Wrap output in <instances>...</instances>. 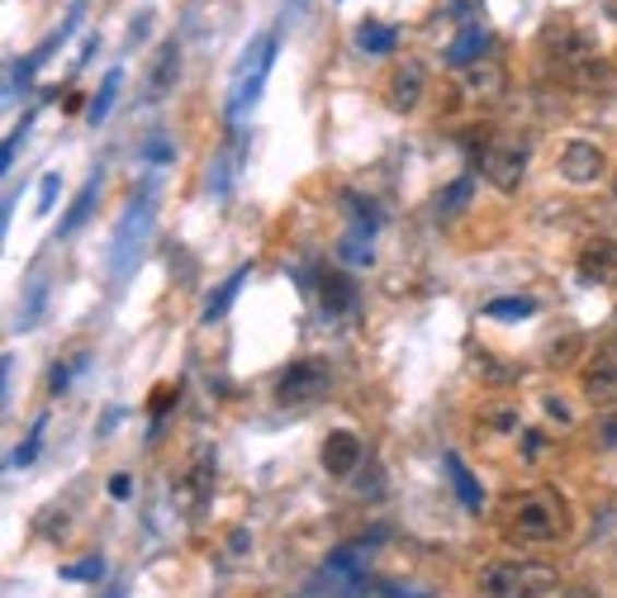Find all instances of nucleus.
I'll list each match as a JSON object with an SVG mask.
<instances>
[{"mask_svg":"<svg viewBox=\"0 0 617 598\" xmlns=\"http://www.w3.org/2000/svg\"><path fill=\"white\" fill-rule=\"evenodd\" d=\"M589 52H598V48H594V38H589L584 29H574V24H546V34H542L546 72H560V67L580 62V58H589Z\"/></svg>","mask_w":617,"mask_h":598,"instance_id":"0eeeda50","label":"nucleus"},{"mask_svg":"<svg viewBox=\"0 0 617 598\" xmlns=\"http://www.w3.org/2000/svg\"><path fill=\"white\" fill-rule=\"evenodd\" d=\"M542 409H546V418H556V423H570V404L560 399V394H551V399H546Z\"/></svg>","mask_w":617,"mask_h":598,"instance_id":"f704fd0d","label":"nucleus"},{"mask_svg":"<svg viewBox=\"0 0 617 598\" xmlns=\"http://www.w3.org/2000/svg\"><path fill=\"white\" fill-rule=\"evenodd\" d=\"M143 157H147V162H171V143H167V139H153V143L143 147Z\"/></svg>","mask_w":617,"mask_h":598,"instance_id":"c9c22d12","label":"nucleus"},{"mask_svg":"<svg viewBox=\"0 0 617 598\" xmlns=\"http://www.w3.org/2000/svg\"><path fill=\"white\" fill-rule=\"evenodd\" d=\"M560 86H570V91H608L613 86V67L598 58V52H589V58L580 62H570V67H560V72H551Z\"/></svg>","mask_w":617,"mask_h":598,"instance_id":"ddd939ff","label":"nucleus"},{"mask_svg":"<svg viewBox=\"0 0 617 598\" xmlns=\"http://www.w3.org/2000/svg\"><path fill=\"white\" fill-rule=\"evenodd\" d=\"M423 91H428V72H423V62L418 58H404L400 67L390 72V86H385V100H390V110H418V100H423Z\"/></svg>","mask_w":617,"mask_h":598,"instance_id":"6e6552de","label":"nucleus"},{"mask_svg":"<svg viewBox=\"0 0 617 598\" xmlns=\"http://www.w3.org/2000/svg\"><path fill=\"white\" fill-rule=\"evenodd\" d=\"M566 598H598V594H594V589H570Z\"/></svg>","mask_w":617,"mask_h":598,"instance_id":"ea45409f","label":"nucleus"},{"mask_svg":"<svg viewBox=\"0 0 617 598\" xmlns=\"http://www.w3.org/2000/svg\"><path fill=\"white\" fill-rule=\"evenodd\" d=\"M471 195H475V176H456V181H451L442 195H437V219H456V214L471 205Z\"/></svg>","mask_w":617,"mask_h":598,"instance_id":"412c9836","label":"nucleus"},{"mask_svg":"<svg viewBox=\"0 0 617 598\" xmlns=\"http://www.w3.org/2000/svg\"><path fill=\"white\" fill-rule=\"evenodd\" d=\"M613 323H617V314H613Z\"/></svg>","mask_w":617,"mask_h":598,"instance_id":"37998d69","label":"nucleus"},{"mask_svg":"<svg viewBox=\"0 0 617 598\" xmlns=\"http://www.w3.org/2000/svg\"><path fill=\"white\" fill-rule=\"evenodd\" d=\"M100 575H105L100 555H86L81 565H62V579H72V584H86V579H100Z\"/></svg>","mask_w":617,"mask_h":598,"instance_id":"cd10ccee","label":"nucleus"},{"mask_svg":"<svg viewBox=\"0 0 617 598\" xmlns=\"http://www.w3.org/2000/svg\"><path fill=\"white\" fill-rule=\"evenodd\" d=\"M594 432H598V442L608 446V452H617V409H608V414H603Z\"/></svg>","mask_w":617,"mask_h":598,"instance_id":"473e14b6","label":"nucleus"},{"mask_svg":"<svg viewBox=\"0 0 617 598\" xmlns=\"http://www.w3.org/2000/svg\"><path fill=\"white\" fill-rule=\"evenodd\" d=\"M485 44H489V29H485L479 20H471L456 38H451V48H447V67H475V62H479V52H485Z\"/></svg>","mask_w":617,"mask_h":598,"instance_id":"2eb2a0df","label":"nucleus"},{"mask_svg":"<svg viewBox=\"0 0 617 598\" xmlns=\"http://www.w3.org/2000/svg\"><path fill=\"white\" fill-rule=\"evenodd\" d=\"M503 523H509V537L527 541V547H551V541L570 537V504L560 489H527L509 504Z\"/></svg>","mask_w":617,"mask_h":598,"instance_id":"f257e3e1","label":"nucleus"},{"mask_svg":"<svg viewBox=\"0 0 617 598\" xmlns=\"http://www.w3.org/2000/svg\"><path fill=\"white\" fill-rule=\"evenodd\" d=\"M603 10H608V20H617V0H603Z\"/></svg>","mask_w":617,"mask_h":598,"instance_id":"a19ab883","label":"nucleus"},{"mask_svg":"<svg viewBox=\"0 0 617 598\" xmlns=\"http://www.w3.org/2000/svg\"><path fill=\"white\" fill-rule=\"evenodd\" d=\"M479 67V62H475ZM471 86L475 91H494V86H499V72H494V67H479V72H471Z\"/></svg>","mask_w":617,"mask_h":598,"instance_id":"72a5a7b5","label":"nucleus"},{"mask_svg":"<svg viewBox=\"0 0 617 598\" xmlns=\"http://www.w3.org/2000/svg\"><path fill=\"white\" fill-rule=\"evenodd\" d=\"M176 72H181V48L176 44H162V52H157V62H153V76H147V95H167L171 86H176Z\"/></svg>","mask_w":617,"mask_h":598,"instance_id":"aec40b11","label":"nucleus"},{"mask_svg":"<svg viewBox=\"0 0 617 598\" xmlns=\"http://www.w3.org/2000/svg\"><path fill=\"white\" fill-rule=\"evenodd\" d=\"M58 186H62V176H58V171H48V176H44V186H38V214H48V210H52V200H58Z\"/></svg>","mask_w":617,"mask_h":598,"instance_id":"2f4dec72","label":"nucleus"},{"mask_svg":"<svg viewBox=\"0 0 617 598\" xmlns=\"http://www.w3.org/2000/svg\"><path fill=\"white\" fill-rule=\"evenodd\" d=\"M247 276H252V266H242V271H233V276L218 285V290L210 295V304H204V314H200V323H218L233 309V299H238V290L247 285Z\"/></svg>","mask_w":617,"mask_h":598,"instance_id":"6ab92c4d","label":"nucleus"},{"mask_svg":"<svg viewBox=\"0 0 617 598\" xmlns=\"http://www.w3.org/2000/svg\"><path fill=\"white\" fill-rule=\"evenodd\" d=\"M376 594H385V598H418V594H408V589H400V584H390V579H380Z\"/></svg>","mask_w":617,"mask_h":598,"instance_id":"58836bf2","label":"nucleus"},{"mask_svg":"<svg viewBox=\"0 0 617 598\" xmlns=\"http://www.w3.org/2000/svg\"><path fill=\"white\" fill-rule=\"evenodd\" d=\"M556 589V570L542 561H494L479 570L485 598H546Z\"/></svg>","mask_w":617,"mask_h":598,"instance_id":"f03ea898","label":"nucleus"},{"mask_svg":"<svg viewBox=\"0 0 617 598\" xmlns=\"http://www.w3.org/2000/svg\"><path fill=\"white\" fill-rule=\"evenodd\" d=\"M442 466H447V475H451V489H456L461 504L471 509V513L485 509V489H479V480H475L471 470H465V461H461L456 452H447V456H442Z\"/></svg>","mask_w":617,"mask_h":598,"instance_id":"f3484780","label":"nucleus"},{"mask_svg":"<svg viewBox=\"0 0 617 598\" xmlns=\"http://www.w3.org/2000/svg\"><path fill=\"white\" fill-rule=\"evenodd\" d=\"M100 181H105V171H95L86 186H81V195L72 200V210L62 214V224H58V238H72V234H81L86 228V219L95 214V200H100Z\"/></svg>","mask_w":617,"mask_h":598,"instance_id":"4468645a","label":"nucleus"},{"mask_svg":"<svg viewBox=\"0 0 617 598\" xmlns=\"http://www.w3.org/2000/svg\"><path fill=\"white\" fill-rule=\"evenodd\" d=\"M29 129H34V110H29V115H24V119H20V124H15V133H10V143H5V153H0V167H5V171H10V162H15V153H20V143H24V139H29Z\"/></svg>","mask_w":617,"mask_h":598,"instance_id":"c756f323","label":"nucleus"},{"mask_svg":"<svg viewBox=\"0 0 617 598\" xmlns=\"http://www.w3.org/2000/svg\"><path fill=\"white\" fill-rule=\"evenodd\" d=\"M580 276H584L589 285H608V290H617V242H613V238L584 242V252H580Z\"/></svg>","mask_w":617,"mask_h":598,"instance_id":"f8f14e48","label":"nucleus"},{"mask_svg":"<svg viewBox=\"0 0 617 598\" xmlns=\"http://www.w3.org/2000/svg\"><path fill=\"white\" fill-rule=\"evenodd\" d=\"M91 357H86V351H81V357L76 361H58V366H52V375H48V390L52 394H62L67 385H72V375H76V366H86Z\"/></svg>","mask_w":617,"mask_h":598,"instance_id":"c85d7f7f","label":"nucleus"},{"mask_svg":"<svg viewBox=\"0 0 617 598\" xmlns=\"http://www.w3.org/2000/svg\"><path fill=\"white\" fill-rule=\"evenodd\" d=\"M356 48L376 52V58H380V52L394 48V29H390V24H380V20H361V24H356Z\"/></svg>","mask_w":617,"mask_h":598,"instance_id":"4be33fe9","label":"nucleus"},{"mask_svg":"<svg viewBox=\"0 0 617 598\" xmlns=\"http://www.w3.org/2000/svg\"><path fill=\"white\" fill-rule=\"evenodd\" d=\"M44 428H48V418H38V423L29 428V438L20 442V452L10 456V466H34V461H38V446H44Z\"/></svg>","mask_w":617,"mask_h":598,"instance_id":"bb28decb","label":"nucleus"},{"mask_svg":"<svg viewBox=\"0 0 617 598\" xmlns=\"http://www.w3.org/2000/svg\"><path fill=\"white\" fill-rule=\"evenodd\" d=\"M560 176H566L570 186H594L603 176V147L589 139H570L566 153H560Z\"/></svg>","mask_w":617,"mask_h":598,"instance_id":"1a4fd4ad","label":"nucleus"},{"mask_svg":"<svg viewBox=\"0 0 617 598\" xmlns=\"http://www.w3.org/2000/svg\"><path fill=\"white\" fill-rule=\"evenodd\" d=\"M271 62H276V38H271V34L252 38V48H247L242 62H238V81H233V95H228V119H242V115L257 105V95H262L266 76H271Z\"/></svg>","mask_w":617,"mask_h":598,"instance_id":"20e7f679","label":"nucleus"},{"mask_svg":"<svg viewBox=\"0 0 617 598\" xmlns=\"http://www.w3.org/2000/svg\"><path fill=\"white\" fill-rule=\"evenodd\" d=\"M475 375L485 380V385H518V375H523V371H513L509 361H499V357H489V351H479V357H475Z\"/></svg>","mask_w":617,"mask_h":598,"instance_id":"b1692460","label":"nucleus"},{"mask_svg":"<svg viewBox=\"0 0 617 598\" xmlns=\"http://www.w3.org/2000/svg\"><path fill=\"white\" fill-rule=\"evenodd\" d=\"M44 304H48V285H34V290H29V309L20 314V333H24V328H34L38 314H44Z\"/></svg>","mask_w":617,"mask_h":598,"instance_id":"7c9ffc66","label":"nucleus"},{"mask_svg":"<svg viewBox=\"0 0 617 598\" xmlns=\"http://www.w3.org/2000/svg\"><path fill=\"white\" fill-rule=\"evenodd\" d=\"M523 456H527V461L542 456V432H527V438H523Z\"/></svg>","mask_w":617,"mask_h":598,"instance_id":"4c0bfd02","label":"nucleus"},{"mask_svg":"<svg viewBox=\"0 0 617 598\" xmlns=\"http://www.w3.org/2000/svg\"><path fill=\"white\" fill-rule=\"evenodd\" d=\"M328 390H333V366L309 357V361H295L290 371L276 380V404L290 414H305V409H313V404L328 399Z\"/></svg>","mask_w":617,"mask_h":598,"instance_id":"7ed1b4c3","label":"nucleus"},{"mask_svg":"<svg viewBox=\"0 0 617 598\" xmlns=\"http://www.w3.org/2000/svg\"><path fill=\"white\" fill-rule=\"evenodd\" d=\"M584 394L594 404H617V347H603L584 366Z\"/></svg>","mask_w":617,"mask_h":598,"instance_id":"9b49d317","label":"nucleus"},{"mask_svg":"<svg viewBox=\"0 0 617 598\" xmlns=\"http://www.w3.org/2000/svg\"><path fill=\"white\" fill-rule=\"evenodd\" d=\"M479 171L494 190H518L527 176V147L513 139H489L479 147Z\"/></svg>","mask_w":617,"mask_h":598,"instance_id":"423d86ee","label":"nucleus"},{"mask_svg":"<svg viewBox=\"0 0 617 598\" xmlns=\"http://www.w3.org/2000/svg\"><path fill=\"white\" fill-rule=\"evenodd\" d=\"M153 210H157V186L147 181L139 195H133V205H129V214H123V224L115 234V262H109L115 276H123V271L133 266V256H139L143 238H147V224H153Z\"/></svg>","mask_w":617,"mask_h":598,"instance_id":"39448f33","label":"nucleus"},{"mask_svg":"<svg viewBox=\"0 0 617 598\" xmlns=\"http://www.w3.org/2000/svg\"><path fill=\"white\" fill-rule=\"evenodd\" d=\"M181 485H186V504L200 513V509H204V499H210V489H214V456H210V452H200V456H195V466H190V475H186Z\"/></svg>","mask_w":617,"mask_h":598,"instance_id":"a211bd4d","label":"nucleus"},{"mask_svg":"<svg viewBox=\"0 0 617 598\" xmlns=\"http://www.w3.org/2000/svg\"><path fill=\"white\" fill-rule=\"evenodd\" d=\"M319 304L328 309V314H352V309H356V285H352V276H342V271H323Z\"/></svg>","mask_w":617,"mask_h":598,"instance_id":"dca6fc26","label":"nucleus"},{"mask_svg":"<svg viewBox=\"0 0 617 598\" xmlns=\"http://www.w3.org/2000/svg\"><path fill=\"white\" fill-rule=\"evenodd\" d=\"M485 314L489 319H532L537 314V304H532V299H489Z\"/></svg>","mask_w":617,"mask_h":598,"instance_id":"a878e982","label":"nucleus"},{"mask_svg":"<svg viewBox=\"0 0 617 598\" xmlns=\"http://www.w3.org/2000/svg\"><path fill=\"white\" fill-rule=\"evenodd\" d=\"M613 195H617V176H613Z\"/></svg>","mask_w":617,"mask_h":598,"instance_id":"79ce46f5","label":"nucleus"},{"mask_svg":"<svg viewBox=\"0 0 617 598\" xmlns=\"http://www.w3.org/2000/svg\"><path fill=\"white\" fill-rule=\"evenodd\" d=\"M361 456H366V446H361V438H356L352 428L328 432V438H323V452H319V461H323L328 475H352L356 466H361Z\"/></svg>","mask_w":617,"mask_h":598,"instance_id":"9d476101","label":"nucleus"},{"mask_svg":"<svg viewBox=\"0 0 617 598\" xmlns=\"http://www.w3.org/2000/svg\"><path fill=\"white\" fill-rule=\"evenodd\" d=\"M119 86H123V72H109V76H105V86L95 91V100L86 105V119H91L95 129H100L105 119H109V110H115V95H119Z\"/></svg>","mask_w":617,"mask_h":598,"instance_id":"5701e85b","label":"nucleus"},{"mask_svg":"<svg viewBox=\"0 0 617 598\" xmlns=\"http://www.w3.org/2000/svg\"><path fill=\"white\" fill-rule=\"evenodd\" d=\"M337 256H342L347 266H370V262H376V252H370V234L352 228V234L337 242Z\"/></svg>","mask_w":617,"mask_h":598,"instance_id":"393cba45","label":"nucleus"},{"mask_svg":"<svg viewBox=\"0 0 617 598\" xmlns=\"http://www.w3.org/2000/svg\"><path fill=\"white\" fill-rule=\"evenodd\" d=\"M109 494H115V499H129V494H133V480H129V475H115V480H109Z\"/></svg>","mask_w":617,"mask_h":598,"instance_id":"e433bc0d","label":"nucleus"}]
</instances>
